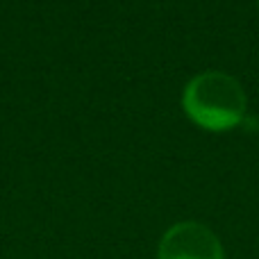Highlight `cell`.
Wrapping results in <instances>:
<instances>
[{
	"mask_svg": "<svg viewBox=\"0 0 259 259\" xmlns=\"http://www.w3.org/2000/svg\"><path fill=\"white\" fill-rule=\"evenodd\" d=\"M182 107L198 127L228 132L246 118V94L237 77L221 71H205L184 87Z\"/></svg>",
	"mask_w": 259,
	"mask_h": 259,
	"instance_id": "obj_1",
	"label": "cell"
},
{
	"mask_svg": "<svg viewBox=\"0 0 259 259\" xmlns=\"http://www.w3.org/2000/svg\"><path fill=\"white\" fill-rule=\"evenodd\" d=\"M157 259H225L221 239L196 221L175 223L164 232Z\"/></svg>",
	"mask_w": 259,
	"mask_h": 259,
	"instance_id": "obj_2",
	"label": "cell"
}]
</instances>
